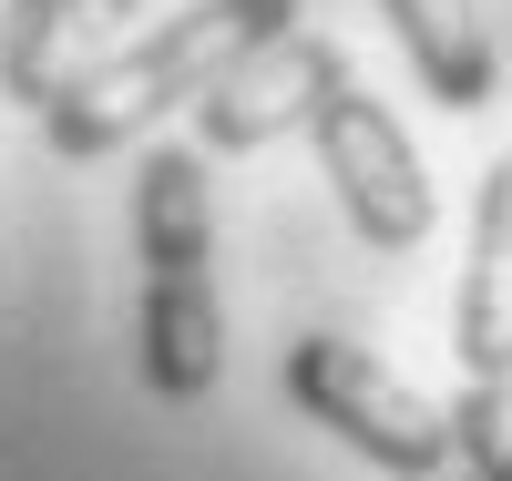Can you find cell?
I'll list each match as a JSON object with an SVG mask.
<instances>
[{
  "instance_id": "cell-7",
  "label": "cell",
  "mask_w": 512,
  "mask_h": 481,
  "mask_svg": "<svg viewBox=\"0 0 512 481\" xmlns=\"http://www.w3.org/2000/svg\"><path fill=\"white\" fill-rule=\"evenodd\" d=\"M400 31V52L420 62V82H431V103L451 113H482L502 93V41L482 21V0H379Z\"/></svg>"
},
{
  "instance_id": "cell-5",
  "label": "cell",
  "mask_w": 512,
  "mask_h": 481,
  "mask_svg": "<svg viewBox=\"0 0 512 481\" xmlns=\"http://www.w3.org/2000/svg\"><path fill=\"white\" fill-rule=\"evenodd\" d=\"M338 82H349V52H338L328 31H267V41H246V52L195 93V134L216 144V154H256V144H277L297 134Z\"/></svg>"
},
{
  "instance_id": "cell-4",
  "label": "cell",
  "mask_w": 512,
  "mask_h": 481,
  "mask_svg": "<svg viewBox=\"0 0 512 481\" xmlns=\"http://www.w3.org/2000/svg\"><path fill=\"white\" fill-rule=\"evenodd\" d=\"M308 134H318V164H328V185H338V205H349V226L369 246L410 256L431 236V174H420V154H410L390 103H369L359 82H338V93L308 113Z\"/></svg>"
},
{
  "instance_id": "cell-2",
  "label": "cell",
  "mask_w": 512,
  "mask_h": 481,
  "mask_svg": "<svg viewBox=\"0 0 512 481\" xmlns=\"http://www.w3.org/2000/svg\"><path fill=\"white\" fill-rule=\"evenodd\" d=\"M287 21H297V0H195V11L154 21L144 41H113L72 93H52V103H41V134H52V154H72V164L123 154L154 113L195 103L246 41H267V31H287Z\"/></svg>"
},
{
  "instance_id": "cell-8",
  "label": "cell",
  "mask_w": 512,
  "mask_h": 481,
  "mask_svg": "<svg viewBox=\"0 0 512 481\" xmlns=\"http://www.w3.org/2000/svg\"><path fill=\"white\" fill-rule=\"evenodd\" d=\"M502 287H512V164L482 174V205H472V267H461V369L492 379L512 369L502 348Z\"/></svg>"
},
{
  "instance_id": "cell-9",
  "label": "cell",
  "mask_w": 512,
  "mask_h": 481,
  "mask_svg": "<svg viewBox=\"0 0 512 481\" xmlns=\"http://www.w3.org/2000/svg\"><path fill=\"white\" fill-rule=\"evenodd\" d=\"M441 430H451V451H472V481H512V441H502V389L492 379H472L461 400L441 410Z\"/></svg>"
},
{
  "instance_id": "cell-10",
  "label": "cell",
  "mask_w": 512,
  "mask_h": 481,
  "mask_svg": "<svg viewBox=\"0 0 512 481\" xmlns=\"http://www.w3.org/2000/svg\"><path fill=\"white\" fill-rule=\"evenodd\" d=\"M11 21H21V0H0V41H11Z\"/></svg>"
},
{
  "instance_id": "cell-6",
  "label": "cell",
  "mask_w": 512,
  "mask_h": 481,
  "mask_svg": "<svg viewBox=\"0 0 512 481\" xmlns=\"http://www.w3.org/2000/svg\"><path fill=\"white\" fill-rule=\"evenodd\" d=\"M123 21H134V0H21L11 41H0V82L41 113L52 93H72V82L123 41Z\"/></svg>"
},
{
  "instance_id": "cell-1",
  "label": "cell",
  "mask_w": 512,
  "mask_h": 481,
  "mask_svg": "<svg viewBox=\"0 0 512 481\" xmlns=\"http://www.w3.org/2000/svg\"><path fill=\"white\" fill-rule=\"evenodd\" d=\"M134 256H144V389L205 400L226 369V308H216V195L205 154L154 144L134 174Z\"/></svg>"
},
{
  "instance_id": "cell-3",
  "label": "cell",
  "mask_w": 512,
  "mask_h": 481,
  "mask_svg": "<svg viewBox=\"0 0 512 481\" xmlns=\"http://www.w3.org/2000/svg\"><path fill=\"white\" fill-rule=\"evenodd\" d=\"M287 400L308 410L318 430H338L359 461L400 471V481H431V471L451 461L441 410L420 400L400 369H379L369 348H349V338H297V348H287Z\"/></svg>"
}]
</instances>
